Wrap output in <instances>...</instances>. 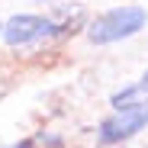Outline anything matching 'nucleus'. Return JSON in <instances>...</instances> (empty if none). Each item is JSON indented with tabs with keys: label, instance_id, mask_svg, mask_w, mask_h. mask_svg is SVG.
<instances>
[{
	"label": "nucleus",
	"instance_id": "2",
	"mask_svg": "<svg viewBox=\"0 0 148 148\" xmlns=\"http://www.w3.org/2000/svg\"><path fill=\"white\" fill-rule=\"evenodd\" d=\"M148 126V106H135V110H116V116L100 122V142L103 145H119L132 135H138Z\"/></svg>",
	"mask_w": 148,
	"mask_h": 148
},
{
	"label": "nucleus",
	"instance_id": "6",
	"mask_svg": "<svg viewBox=\"0 0 148 148\" xmlns=\"http://www.w3.org/2000/svg\"><path fill=\"white\" fill-rule=\"evenodd\" d=\"M142 81H148V74H145V77H142Z\"/></svg>",
	"mask_w": 148,
	"mask_h": 148
},
{
	"label": "nucleus",
	"instance_id": "4",
	"mask_svg": "<svg viewBox=\"0 0 148 148\" xmlns=\"http://www.w3.org/2000/svg\"><path fill=\"white\" fill-rule=\"evenodd\" d=\"M113 106H116V110H135V106H148V81L132 84V87H126L122 93H116V97H113Z\"/></svg>",
	"mask_w": 148,
	"mask_h": 148
},
{
	"label": "nucleus",
	"instance_id": "3",
	"mask_svg": "<svg viewBox=\"0 0 148 148\" xmlns=\"http://www.w3.org/2000/svg\"><path fill=\"white\" fill-rule=\"evenodd\" d=\"M52 29H55L52 19H45V16H13L3 26V39L10 45H29L39 39H48Z\"/></svg>",
	"mask_w": 148,
	"mask_h": 148
},
{
	"label": "nucleus",
	"instance_id": "5",
	"mask_svg": "<svg viewBox=\"0 0 148 148\" xmlns=\"http://www.w3.org/2000/svg\"><path fill=\"white\" fill-rule=\"evenodd\" d=\"M13 148H32V142H19V145H13Z\"/></svg>",
	"mask_w": 148,
	"mask_h": 148
},
{
	"label": "nucleus",
	"instance_id": "1",
	"mask_svg": "<svg viewBox=\"0 0 148 148\" xmlns=\"http://www.w3.org/2000/svg\"><path fill=\"white\" fill-rule=\"evenodd\" d=\"M145 23H148V13L142 7H119V10H110L103 16H97L90 23L87 36L97 45H110V42H119V39L135 36L138 29H145Z\"/></svg>",
	"mask_w": 148,
	"mask_h": 148
},
{
	"label": "nucleus",
	"instance_id": "7",
	"mask_svg": "<svg viewBox=\"0 0 148 148\" xmlns=\"http://www.w3.org/2000/svg\"><path fill=\"white\" fill-rule=\"evenodd\" d=\"M0 32H3V26H0Z\"/></svg>",
	"mask_w": 148,
	"mask_h": 148
}]
</instances>
